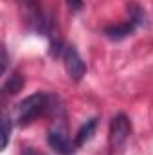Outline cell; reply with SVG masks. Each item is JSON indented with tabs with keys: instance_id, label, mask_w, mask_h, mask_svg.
Masks as SVG:
<instances>
[{
	"instance_id": "1",
	"label": "cell",
	"mask_w": 153,
	"mask_h": 155,
	"mask_svg": "<svg viewBox=\"0 0 153 155\" xmlns=\"http://www.w3.org/2000/svg\"><path fill=\"white\" fill-rule=\"evenodd\" d=\"M52 108V97L43 94V92H36L25 99H22L15 108H13V123L15 124H29L33 123L36 117H40L41 114H45L47 110Z\"/></svg>"
},
{
	"instance_id": "2",
	"label": "cell",
	"mask_w": 153,
	"mask_h": 155,
	"mask_svg": "<svg viewBox=\"0 0 153 155\" xmlns=\"http://www.w3.org/2000/svg\"><path fill=\"white\" fill-rule=\"evenodd\" d=\"M144 20H146L144 11L137 4H132L130 5V16L124 22L117 24V25L106 27L105 29V36L110 40H122V38H126V36H130V35H133L135 29L144 24Z\"/></svg>"
},
{
	"instance_id": "3",
	"label": "cell",
	"mask_w": 153,
	"mask_h": 155,
	"mask_svg": "<svg viewBox=\"0 0 153 155\" xmlns=\"http://www.w3.org/2000/svg\"><path fill=\"white\" fill-rule=\"evenodd\" d=\"M130 134H132V123H130V119L124 114H117L112 119V123H110V132H108V141H110L112 152L121 150L126 144Z\"/></svg>"
},
{
	"instance_id": "4",
	"label": "cell",
	"mask_w": 153,
	"mask_h": 155,
	"mask_svg": "<svg viewBox=\"0 0 153 155\" xmlns=\"http://www.w3.org/2000/svg\"><path fill=\"white\" fill-rule=\"evenodd\" d=\"M60 56L63 60V65H65V71H67L69 78L74 79V81H81L83 76L86 74V65H85L83 58L79 56V52H77L74 47L63 45Z\"/></svg>"
},
{
	"instance_id": "5",
	"label": "cell",
	"mask_w": 153,
	"mask_h": 155,
	"mask_svg": "<svg viewBox=\"0 0 153 155\" xmlns=\"http://www.w3.org/2000/svg\"><path fill=\"white\" fill-rule=\"evenodd\" d=\"M47 143L58 155H72L77 150L76 143L67 135L63 126L50 128L49 134H47Z\"/></svg>"
},
{
	"instance_id": "6",
	"label": "cell",
	"mask_w": 153,
	"mask_h": 155,
	"mask_svg": "<svg viewBox=\"0 0 153 155\" xmlns=\"http://www.w3.org/2000/svg\"><path fill=\"white\" fill-rule=\"evenodd\" d=\"M96 128H97V119H96V117H92V119H88V121H85V123L81 124V128L77 130V134L74 135V143H76L77 148H81L83 144H86V143L94 137Z\"/></svg>"
},
{
	"instance_id": "7",
	"label": "cell",
	"mask_w": 153,
	"mask_h": 155,
	"mask_svg": "<svg viewBox=\"0 0 153 155\" xmlns=\"http://www.w3.org/2000/svg\"><path fill=\"white\" fill-rule=\"evenodd\" d=\"M22 87H24V78L20 76V74H13L11 78L5 79V83H4V92H5V94H18V92L22 90Z\"/></svg>"
},
{
	"instance_id": "8",
	"label": "cell",
	"mask_w": 153,
	"mask_h": 155,
	"mask_svg": "<svg viewBox=\"0 0 153 155\" xmlns=\"http://www.w3.org/2000/svg\"><path fill=\"white\" fill-rule=\"evenodd\" d=\"M2 128H4V132H2V148H5L7 143H9V135H11V119L9 117H4Z\"/></svg>"
},
{
	"instance_id": "9",
	"label": "cell",
	"mask_w": 153,
	"mask_h": 155,
	"mask_svg": "<svg viewBox=\"0 0 153 155\" xmlns=\"http://www.w3.org/2000/svg\"><path fill=\"white\" fill-rule=\"evenodd\" d=\"M67 4H69L70 11H79L83 7V0H67Z\"/></svg>"
},
{
	"instance_id": "10",
	"label": "cell",
	"mask_w": 153,
	"mask_h": 155,
	"mask_svg": "<svg viewBox=\"0 0 153 155\" xmlns=\"http://www.w3.org/2000/svg\"><path fill=\"white\" fill-rule=\"evenodd\" d=\"M25 155H34V153H31V152H27V153H25Z\"/></svg>"
}]
</instances>
